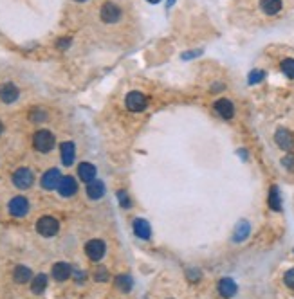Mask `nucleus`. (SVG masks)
Returning <instances> with one entry per match:
<instances>
[{
  "instance_id": "obj_1",
  "label": "nucleus",
  "mask_w": 294,
  "mask_h": 299,
  "mask_svg": "<svg viewBox=\"0 0 294 299\" xmlns=\"http://www.w3.org/2000/svg\"><path fill=\"white\" fill-rule=\"evenodd\" d=\"M33 144L40 153H49L55 148V135L49 130H38L33 137Z\"/></svg>"
},
{
  "instance_id": "obj_2",
  "label": "nucleus",
  "mask_w": 294,
  "mask_h": 299,
  "mask_svg": "<svg viewBox=\"0 0 294 299\" xmlns=\"http://www.w3.org/2000/svg\"><path fill=\"white\" fill-rule=\"evenodd\" d=\"M121 8L118 4H114V2H105L101 6V11H100V17L105 24H116L121 20Z\"/></svg>"
},
{
  "instance_id": "obj_3",
  "label": "nucleus",
  "mask_w": 294,
  "mask_h": 299,
  "mask_svg": "<svg viewBox=\"0 0 294 299\" xmlns=\"http://www.w3.org/2000/svg\"><path fill=\"white\" fill-rule=\"evenodd\" d=\"M58 229H60L58 220L53 218V216H42L37 223V231L40 232L42 236H46V238L55 236L56 232H58Z\"/></svg>"
},
{
  "instance_id": "obj_4",
  "label": "nucleus",
  "mask_w": 294,
  "mask_h": 299,
  "mask_svg": "<svg viewBox=\"0 0 294 299\" xmlns=\"http://www.w3.org/2000/svg\"><path fill=\"white\" fill-rule=\"evenodd\" d=\"M35 182V175L29 168H19V170L13 173V184L19 189H28L33 186Z\"/></svg>"
},
{
  "instance_id": "obj_5",
  "label": "nucleus",
  "mask_w": 294,
  "mask_h": 299,
  "mask_svg": "<svg viewBox=\"0 0 294 299\" xmlns=\"http://www.w3.org/2000/svg\"><path fill=\"white\" fill-rule=\"evenodd\" d=\"M125 103H127V108L130 112H143L146 108V105H148L146 96L143 92H139V90H132L130 94L127 96V99H125Z\"/></svg>"
},
{
  "instance_id": "obj_6",
  "label": "nucleus",
  "mask_w": 294,
  "mask_h": 299,
  "mask_svg": "<svg viewBox=\"0 0 294 299\" xmlns=\"http://www.w3.org/2000/svg\"><path fill=\"white\" fill-rule=\"evenodd\" d=\"M8 207H10V213L13 214V216H17V218H22V216H26V214L29 213V202L26 197L11 198Z\"/></svg>"
},
{
  "instance_id": "obj_7",
  "label": "nucleus",
  "mask_w": 294,
  "mask_h": 299,
  "mask_svg": "<svg viewBox=\"0 0 294 299\" xmlns=\"http://www.w3.org/2000/svg\"><path fill=\"white\" fill-rule=\"evenodd\" d=\"M274 141H276V144L281 148V150H285V152H289V150H292V148H294V135L290 134L287 128H278V130H276Z\"/></svg>"
},
{
  "instance_id": "obj_8",
  "label": "nucleus",
  "mask_w": 294,
  "mask_h": 299,
  "mask_svg": "<svg viewBox=\"0 0 294 299\" xmlns=\"http://www.w3.org/2000/svg\"><path fill=\"white\" fill-rule=\"evenodd\" d=\"M105 250H107V247H105V243L101 240H91L85 245L87 256H89L92 261H100L105 256Z\"/></svg>"
},
{
  "instance_id": "obj_9",
  "label": "nucleus",
  "mask_w": 294,
  "mask_h": 299,
  "mask_svg": "<svg viewBox=\"0 0 294 299\" xmlns=\"http://www.w3.org/2000/svg\"><path fill=\"white\" fill-rule=\"evenodd\" d=\"M215 112H217L218 116L222 117V119H231V117L235 116V107H233V103L229 101V99L222 98L218 99V101H215Z\"/></svg>"
},
{
  "instance_id": "obj_10",
  "label": "nucleus",
  "mask_w": 294,
  "mask_h": 299,
  "mask_svg": "<svg viewBox=\"0 0 294 299\" xmlns=\"http://www.w3.org/2000/svg\"><path fill=\"white\" fill-rule=\"evenodd\" d=\"M60 180H62V173H60L56 168L47 170L46 173L42 175V186H44L46 189H56L58 188Z\"/></svg>"
},
{
  "instance_id": "obj_11",
  "label": "nucleus",
  "mask_w": 294,
  "mask_h": 299,
  "mask_svg": "<svg viewBox=\"0 0 294 299\" xmlns=\"http://www.w3.org/2000/svg\"><path fill=\"white\" fill-rule=\"evenodd\" d=\"M58 191H60V195L65 198L73 197L74 193L78 191L76 180H74L73 177H62V180H60V184H58Z\"/></svg>"
},
{
  "instance_id": "obj_12",
  "label": "nucleus",
  "mask_w": 294,
  "mask_h": 299,
  "mask_svg": "<svg viewBox=\"0 0 294 299\" xmlns=\"http://www.w3.org/2000/svg\"><path fill=\"white\" fill-rule=\"evenodd\" d=\"M20 96V90L13 85V83H4V85H0V99L4 103H15L19 99Z\"/></svg>"
},
{
  "instance_id": "obj_13",
  "label": "nucleus",
  "mask_w": 294,
  "mask_h": 299,
  "mask_svg": "<svg viewBox=\"0 0 294 299\" xmlns=\"http://www.w3.org/2000/svg\"><path fill=\"white\" fill-rule=\"evenodd\" d=\"M60 152H62V162L64 166H71L74 162V157H76V146L71 141H65L60 146Z\"/></svg>"
},
{
  "instance_id": "obj_14",
  "label": "nucleus",
  "mask_w": 294,
  "mask_h": 299,
  "mask_svg": "<svg viewBox=\"0 0 294 299\" xmlns=\"http://www.w3.org/2000/svg\"><path fill=\"white\" fill-rule=\"evenodd\" d=\"M71 274H73V268H71L69 263H65V261H58L53 267V277H55L56 281H65V279L71 277Z\"/></svg>"
},
{
  "instance_id": "obj_15",
  "label": "nucleus",
  "mask_w": 294,
  "mask_h": 299,
  "mask_svg": "<svg viewBox=\"0 0 294 299\" xmlns=\"http://www.w3.org/2000/svg\"><path fill=\"white\" fill-rule=\"evenodd\" d=\"M87 195H89V198H92V200H100L105 195V184L98 179L91 180V182L87 184Z\"/></svg>"
},
{
  "instance_id": "obj_16",
  "label": "nucleus",
  "mask_w": 294,
  "mask_h": 299,
  "mask_svg": "<svg viewBox=\"0 0 294 299\" xmlns=\"http://www.w3.org/2000/svg\"><path fill=\"white\" fill-rule=\"evenodd\" d=\"M238 290V286L236 283L231 279V277H222L220 281H218V292H220L224 297H233Z\"/></svg>"
},
{
  "instance_id": "obj_17",
  "label": "nucleus",
  "mask_w": 294,
  "mask_h": 299,
  "mask_svg": "<svg viewBox=\"0 0 294 299\" xmlns=\"http://www.w3.org/2000/svg\"><path fill=\"white\" fill-rule=\"evenodd\" d=\"M134 232H136V236L141 238V240H148L150 234H152L150 223L143 218H136L134 220Z\"/></svg>"
},
{
  "instance_id": "obj_18",
  "label": "nucleus",
  "mask_w": 294,
  "mask_h": 299,
  "mask_svg": "<svg viewBox=\"0 0 294 299\" xmlns=\"http://www.w3.org/2000/svg\"><path fill=\"white\" fill-rule=\"evenodd\" d=\"M78 175H80V179L83 180V182H91V180L96 179V168L94 164H91V162H82V164L78 166Z\"/></svg>"
},
{
  "instance_id": "obj_19",
  "label": "nucleus",
  "mask_w": 294,
  "mask_h": 299,
  "mask_svg": "<svg viewBox=\"0 0 294 299\" xmlns=\"http://www.w3.org/2000/svg\"><path fill=\"white\" fill-rule=\"evenodd\" d=\"M13 277L17 283H28L33 279V272H31V268L26 267V265H19V267L15 268Z\"/></svg>"
},
{
  "instance_id": "obj_20",
  "label": "nucleus",
  "mask_w": 294,
  "mask_h": 299,
  "mask_svg": "<svg viewBox=\"0 0 294 299\" xmlns=\"http://www.w3.org/2000/svg\"><path fill=\"white\" fill-rule=\"evenodd\" d=\"M260 9L265 15H276L280 13L281 0H260Z\"/></svg>"
},
{
  "instance_id": "obj_21",
  "label": "nucleus",
  "mask_w": 294,
  "mask_h": 299,
  "mask_svg": "<svg viewBox=\"0 0 294 299\" xmlns=\"http://www.w3.org/2000/svg\"><path fill=\"white\" fill-rule=\"evenodd\" d=\"M46 288H47V276L46 274H38V276L33 277V281H31L33 294H44Z\"/></svg>"
},
{
  "instance_id": "obj_22",
  "label": "nucleus",
  "mask_w": 294,
  "mask_h": 299,
  "mask_svg": "<svg viewBox=\"0 0 294 299\" xmlns=\"http://www.w3.org/2000/svg\"><path fill=\"white\" fill-rule=\"evenodd\" d=\"M249 231H251V227H249V222H245V220H240L238 225L235 227V232H233V240H235V241H244L245 238L249 236Z\"/></svg>"
},
{
  "instance_id": "obj_23",
  "label": "nucleus",
  "mask_w": 294,
  "mask_h": 299,
  "mask_svg": "<svg viewBox=\"0 0 294 299\" xmlns=\"http://www.w3.org/2000/svg\"><path fill=\"white\" fill-rule=\"evenodd\" d=\"M269 207L272 211H280L281 209V198H280V189L272 186L271 193H269Z\"/></svg>"
},
{
  "instance_id": "obj_24",
  "label": "nucleus",
  "mask_w": 294,
  "mask_h": 299,
  "mask_svg": "<svg viewBox=\"0 0 294 299\" xmlns=\"http://www.w3.org/2000/svg\"><path fill=\"white\" fill-rule=\"evenodd\" d=\"M116 286H118L119 290L128 292L132 288V277L130 276H118L116 277Z\"/></svg>"
},
{
  "instance_id": "obj_25",
  "label": "nucleus",
  "mask_w": 294,
  "mask_h": 299,
  "mask_svg": "<svg viewBox=\"0 0 294 299\" xmlns=\"http://www.w3.org/2000/svg\"><path fill=\"white\" fill-rule=\"evenodd\" d=\"M281 72H283L287 78H294V60L292 58H285L283 62L280 63Z\"/></svg>"
},
{
  "instance_id": "obj_26",
  "label": "nucleus",
  "mask_w": 294,
  "mask_h": 299,
  "mask_svg": "<svg viewBox=\"0 0 294 299\" xmlns=\"http://www.w3.org/2000/svg\"><path fill=\"white\" fill-rule=\"evenodd\" d=\"M29 119H31L33 123H44V121H47V112H44L42 108H35V110L29 114Z\"/></svg>"
},
{
  "instance_id": "obj_27",
  "label": "nucleus",
  "mask_w": 294,
  "mask_h": 299,
  "mask_svg": "<svg viewBox=\"0 0 294 299\" xmlns=\"http://www.w3.org/2000/svg\"><path fill=\"white\" fill-rule=\"evenodd\" d=\"M263 76H265V72L263 71H253L251 74H249V83L254 85V83H258V81H262Z\"/></svg>"
},
{
  "instance_id": "obj_28",
  "label": "nucleus",
  "mask_w": 294,
  "mask_h": 299,
  "mask_svg": "<svg viewBox=\"0 0 294 299\" xmlns=\"http://www.w3.org/2000/svg\"><path fill=\"white\" fill-rule=\"evenodd\" d=\"M283 281H285V285L289 286V288H292V290H294V268H290V270H287V272H285Z\"/></svg>"
},
{
  "instance_id": "obj_29",
  "label": "nucleus",
  "mask_w": 294,
  "mask_h": 299,
  "mask_svg": "<svg viewBox=\"0 0 294 299\" xmlns=\"http://www.w3.org/2000/svg\"><path fill=\"white\" fill-rule=\"evenodd\" d=\"M94 277L98 279V281H107V268L98 267V270L94 272Z\"/></svg>"
},
{
  "instance_id": "obj_30",
  "label": "nucleus",
  "mask_w": 294,
  "mask_h": 299,
  "mask_svg": "<svg viewBox=\"0 0 294 299\" xmlns=\"http://www.w3.org/2000/svg\"><path fill=\"white\" fill-rule=\"evenodd\" d=\"M118 197H119V202H121L123 207H125V209H128V207H130V200H128L127 193H125V191H118Z\"/></svg>"
},
{
  "instance_id": "obj_31",
  "label": "nucleus",
  "mask_w": 294,
  "mask_h": 299,
  "mask_svg": "<svg viewBox=\"0 0 294 299\" xmlns=\"http://www.w3.org/2000/svg\"><path fill=\"white\" fill-rule=\"evenodd\" d=\"M69 45H71V38H62V40H58V44H56V47H58V49H67Z\"/></svg>"
},
{
  "instance_id": "obj_32",
  "label": "nucleus",
  "mask_w": 294,
  "mask_h": 299,
  "mask_svg": "<svg viewBox=\"0 0 294 299\" xmlns=\"http://www.w3.org/2000/svg\"><path fill=\"white\" fill-rule=\"evenodd\" d=\"M285 164V168H292L294 166V155H289V157H285L283 161H281Z\"/></svg>"
},
{
  "instance_id": "obj_33",
  "label": "nucleus",
  "mask_w": 294,
  "mask_h": 299,
  "mask_svg": "<svg viewBox=\"0 0 294 299\" xmlns=\"http://www.w3.org/2000/svg\"><path fill=\"white\" fill-rule=\"evenodd\" d=\"M2 132H4V125H2V121H0V135H2Z\"/></svg>"
},
{
  "instance_id": "obj_34",
  "label": "nucleus",
  "mask_w": 294,
  "mask_h": 299,
  "mask_svg": "<svg viewBox=\"0 0 294 299\" xmlns=\"http://www.w3.org/2000/svg\"><path fill=\"white\" fill-rule=\"evenodd\" d=\"M173 2H175V0H168V8H172V6H173Z\"/></svg>"
},
{
  "instance_id": "obj_35",
  "label": "nucleus",
  "mask_w": 294,
  "mask_h": 299,
  "mask_svg": "<svg viewBox=\"0 0 294 299\" xmlns=\"http://www.w3.org/2000/svg\"><path fill=\"white\" fill-rule=\"evenodd\" d=\"M148 2H150V4H157L159 0H148Z\"/></svg>"
},
{
  "instance_id": "obj_36",
  "label": "nucleus",
  "mask_w": 294,
  "mask_h": 299,
  "mask_svg": "<svg viewBox=\"0 0 294 299\" xmlns=\"http://www.w3.org/2000/svg\"><path fill=\"white\" fill-rule=\"evenodd\" d=\"M76 2H85V0H76Z\"/></svg>"
}]
</instances>
